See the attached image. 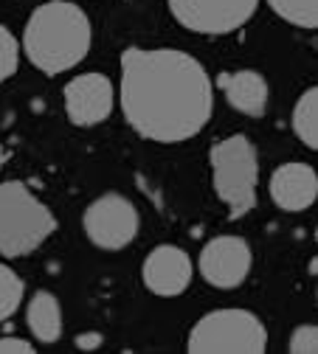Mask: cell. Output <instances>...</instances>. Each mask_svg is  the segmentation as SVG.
I'll return each mask as SVG.
<instances>
[{
    "label": "cell",
    "instance_id": "cell-16",
    "mask_svg": "<svg viewBox=\"0 0 318 354\" xmlns=\"http://www.w3.org/2000/svg\"><path fill=\"white\" fill-rule=\"evenodd\" d=\"M23 298H26V281L9 264L0 261V324L9 321L17 313L23 306Z\"/></svg>",
    "mask_w": 318,
    "mask_h": 354
},
{
    "label": "cell",
    "instance_id": "cell-1",
    "mask_svg": "<svg viewBox=\"0 0 318 354\" xmlns=\"http://www.w3.org/2000/svg\"><path fill=\"white\" fill-rule=\"evenodd\" d=\"M118 107L144 141L184 144L211 121L214 84L186 51L130 46L121 54Z\"/></svg>",
    "mask_w": 318,
    "mask_h": 354
},
{
    "label": "cell",
    "instance_id": "cell-6",
    "mask_svg": "<svg viewBox=\"0 0 318 354\" xmlns=\"http://www.w3.org/2000/svg\"><path fill=\"white\" fill-rule=\"evenodd\" d=\"M82 231L99 250H124L141 231V214L121 192H105L85 208Z\"/></svg>",
    "mask_w": 318,
    "mask_h": 354
},
{
    "label": "cell",
    "instance_id": "cell-15",
    "mask_svg": "<svg viewBox=\"0 0 318 354\" xmlns=\"http://www.w3.org/2000/svg\"><path fill=\"white\" fill-rule=\"evenodd\" d=\"M267 6L296 28H318V0H267Z\"/></svg>",
    "mask_w": 318,
    "mask_h": 354
},
{
    "label": "cell",
    "instance_id": "cell-7",
    "mask_svg": "<svg viewBox=\"0 0 318 354\" xmlns=\"http://www.w3.org/2000/svg\"><path fill=\"white\" fill-rule=\"evenodd\" d=\"M259 9V0H169L175 23L186 31L222 37L240 31Z\"/></svg>",
    "mask_w": 318,
    "mask_h": 354
},
{
    "label": "cell",
    "instance_id": "cell-13",
    "mask_svg": "<svg viewBox=\"0 0 318 354\" xmlns=\"http://www.w3.org/2000/svg\"><path fill=\"white\" fill-rule=\"evenodd\" d=\"M26 326L37 343L51 346L62 337V304L54 292L37 290L26 301Z\"/></svg>",
    "mask_w": 318,
    "mask_h": 354
},
{
    "label": "cell",
    "instance_id": "cell-14",
    "mask_svg": "<svg viewBox=\"0 0 318 354\" xmlns=\"http://www.w3.org/2000/svg\"><path fill=\"white\" fill-rule=\"evenodd\" d=\"M290 127L307 149H318V87H307L299 96L290 113Z\"/></svg>",
    "mask_w": 318,
    "mask_h": 354
},
{
    "label": "cell",
    "instance_id": "cell-18",
    "mask_svg": "<svg viewBox=\"0 0 318 354\" xmlns=\"http://www.w3.org/2000/svg\"><path fill=\"white\" fill-rule=\"evenodd\" d=\"M290 354H318V326L315 324H301L293 329L288 340Z\"/></svg>",
    "mask_w": 318,
    "mask_h": 354
},
{
    "label": "cell",
    "instance_id": "cell-2",
    "mask_svg": "<svg viewBox=\"0 0 318 354\" xmlns=\"http://www.w3.org/2000/svg\"><path fill=\"white\" fill-rule=\"evenodd\" d=\"M94 46V26L73 0H45L23 28V54L45 76L73 71Z\"/></svg>",
    "mask_w": 318,
    "mask_h": 354
},
{
    "label": "cell",
    "instance_id": "cell-17",
    "mask_svg": "<svg viewBox=\"0 0 318 354\" xmlns=\"http://www.w3.org/2000/svg\"><path fill=\"white\" fill-rule=\"evenodd\" d=\"M20 68V39L0 23V84L12 79Z\"/></svg>",
    "mask_w": 318,
    "mask_h": 354
},
{
    "label": "cell",
    "instance_id": "cell-5",
    "mask_svg": "<svg viewBox=\"0 0 318 354\" xmlns=\"http://www.w3.org/2000/svg\"><path fill=\"white\" fill-rule=\"evenodd\" d=\"M267 332L259 315L242 306H222L206 313L189 332V354H262Z\"/></svg>",
    "mask_w": 318,
    "mask_h": 354
},
{
    "label": "cell",
    "instance_id": "cell-21",
    "mask_svg": "<svg viewBox=\"0 0 318 354\" xmlns=\"http://www.w3.org/2000/svg\"><path fill=\"white\" fill-rule=\"evenodd\" d=\"M3 163H6V149H3V144H0V169H3Z\"/></svg>",
    "mask_w": 318,
    "mask_h": 354
},
{
    "label": "cell",
    "instance_id": "cell-19",
    "mask_svg": "<svg viewBox=\"0 0 318 354\" xmlns=\"http://www.w3.org/2000/svg\"><path fill=\"white\" fill-rule=\"evenodd\" d=\"M37 346L26 337H17V335H3L0 337V354H34Z\"/></svg>",
    "mask_w": 318,
    "mask_h": 354
},
{
    "label": "cell",
    "instance_id": "cell-8",
    "mask_svg": "<svg viewBox=\"0 0 318 354\" xmlns=\"http://www.w3.org/2000/svg\"><path fill=\"white\" fill-rule=\"evenodd\" d=\"M254 268V250L237 234H222L203 245L197 256V270L214 290H237L245 284Z\"/></svg>",
    "mask_w": 318,
    "mask_h": 354
},
{
    "label": "cell",
    "instance_id": "cell-9",
    "mask_svg": "<svg viewBox=\"0 0 318 354\" xmlns=\"http://www.w3.org/2000/svg\"><path fill=\"white\" fill-rule=\"evenodd\" d=\"M62 104H65V115L71 124L99 127L110 118L116 107L113 82L99 71L79 73L62 87Z\"/></svg>",
    "mask_w": 318,
    "mask_h": 354
},
{
    "label": "cell",
    "instance_id": "cell-20",
    "mask_svg": "<svg viewBox=\"0 0 318 354\" xmlns=\"http://www.w3.org/2000/svg\"><path fill=\"white\" fill-rule=\"evenodd\" d=\"M73 343H76V348H82V351H96V348H102L105 335H102V332H79Z\"/></svg>",
    "mask_w": 318,
    "mask_h": 354
},
{
    "label": "cell",
    "instance_id": "cell-10",
    "mask_svg": "<svg viewBox=\"0 0 318 354\" xmlns=\"http://www.w3.org/2000/svg\"><path fill=\"white\" fill-rule=\"evenodd\" d=\"M144 287L158 298H175L186 292L195 279L192 256L177 245H158L147 253L141 264Z\"/></svg>",
    "mask_w": 318,
    "mask_h": 354
},
{
    "label": "cell",
    "instance_id": "cell-11",
    "mask_svg": "<svg viewBox=\"0 0 318 354\" xmlns=\"http://www.w3.org/2000/svg\"><path fill=\"white\" fill-rule=\"evenodd\" d=\"M267 192H270V200L276 203V208L288 214H301L312 208L318 197V174L304 160H288L274 169Z\"/></svg>",
    "mask_w": 318,
    "mask_h": 354
},
{
    "label": "cell",
    "instance_id": "cell-3",
    "mask_svg": "<svg viewBox=\"0 0 318 354\" xmlns=\"http://www.w3.org/2000/svg\"><path fill=\"white\" fill-rule=\"evenodd\" d=\"M57 231V216L23 180H0V256L23 259Z\"/></svg>",
    "mask_w": 318,
    "mask_h": 354
},
{
    "label": "cell",
    "instance_id": "cell-12",
    "mask_svg": "<svg viewBox=\"0 0 318 354\" xmlns=\"http://www.w3.org/2000/svg\"><path fill=\"white\" fill-rule=\"evenodd\" d=\"M217 87L225 93V102H229L237 113H242L248 118H262L265 115L267 99H270V84L259 71L242 68V71L220 73Z\"/></svg>",
    "mask_w": 318,
    "mask_h": 354
},
{
    "label": "cell",
    "instance_id": "cell-4",
    "mask_svg": "<svg viewBox=\"0 0 318 354\" xmlns=\"http://www.w3.org/2000/svg\"><path fill=\"white\" fill-rule=\"evenodd\" d=\"M211 186L217 200L229 211V219L248 216L256 208V192H259V152L256 144L237 132V136L220 138L211 152Z\"/></svg>",
    "mask_w": 318,
    "mask_h": 354
}]
</instances>
